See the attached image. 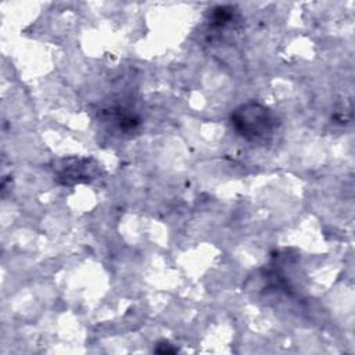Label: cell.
Wrapping results in <instances>:
<instances>
[{"mask_svg": "<svg viewBox=\"0 0 355 355\" xmlns=\"http://www.w3.org/2000/svg\"><path fill=\"white\" fill-rule=\"evenodd\" d=\"M230 122L233 129L244 139L261 140L272 135L277 119L268 107L250 101L233 110Z\"/></svg>", "mask_w": 355, "mask_h": 355, "instance_id": "cell-1", "label": "cell"}]
</instances>
